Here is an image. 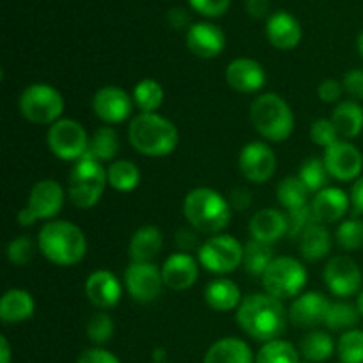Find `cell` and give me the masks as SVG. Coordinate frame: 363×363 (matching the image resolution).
I'll return each instance as SVG.
<instances>
[{
    "mask_svg": "<svg viewBox=\"0 0 363 363\" xmlns=\"http://www.w3.org/2000/svg\"><path fill=\"white\" fill-rule=\"evenodd\" d=\"M351 206H353L354 211L358 213V215H363V176L358 177L357 181H354L353 188H351Z\"/></svg>",
    "mask_w": 363,
    "mask_h": 363,
    "instance_id": "cell-52",
    "label": "cell"
},
{
    "mask_svg": "<svg viewBox=\"0 0 363 363\" xmlns=\"http://www.w3.org/2000/svg\"><path fill=\"white\" fill-rule=\"evenodd\" d=\"M255 363H300V353L291 342L282 339L266 342L255 354Z\"/></svg>",
    "mask_w": 363,
    "mask_h": 363,
    "instance_id": "cell-38",
    "label": "cell"
},
{
    "mask_svg": "<svg viewBox=\"0 0 363 363\" xmlns=\"http://www.w3.org/2000/svg\"><path fill=\"white\" fill-rule=\"evenodd\" d=\"M248 233L252 240L273 247L289 233V222L287 213H282L275 208L259 209L248 223Z\"/></svg>",
    "mask_w": 363,
    "mask_h": 363,
    "instance_id": "cell-18",
    "label": "cell"
},
{
    "mask_svg": "<svg viewBox=\"0 0 363 363\" xmlns=\"http://www.w3.org/2000/svg\"><path fill=\"white\" fill-rule=\"evenodd\" d=\"M131 96L116 85L101 87L92 98V110L105 124H121L128 121L133 110Z\"/></svg>",
    "mask_w": 363,
    "mask_h": 363,
    "instance_id": "cell-16",
    "label": "cell"
},
{
    "mask_svg": "<svg viewBox=\"0 0 363 363\" xmlns=\"http://www.w3.org/2000/svg\"><path fill=\"white\" fill-rule=\"evenodd\" d=\"M184 218L199 233L222 234L230 222V204L222 194L208 186L191 190L183 202Z\"/></svg>",
    "mask_w": 363,
    "mask_h": 363,
    "instance_id": "cell-4",
    "label": "cell"
},
{
    "mask_svg": "<svg viewBox=\"0 0 363 363\" xmlns=\"http://www.w3.org/2000/svg\"><path fill=\"white\" fill-rule=\"evenodd\" d=\"M252 195L247 188H234L229 195V204L230 208L238 209V211H245L250 206Z\"/></svg>",
    "mask_w": 363,
    "mask_h": 363,
    "instance_id": "cell-50",
    "label": "cell"
},
{
    "mask_svg": "<svg viewBox=\"0 0 363 363\" xmlns=\"http://www.w3.org/2000/svg\"><path fill=\"white\" fill-rule=\"evenodd\" d=\"M152 360H155V363H165V350L156 347V350L152 351Z\"/></svg>",
    "mask_w": 363,
    "mask_h": 363,
    "instance_id": "cell-56",
    "label": "cell"
},
{
    "mask_svg": "<svg viewBox=\"0 0 363 363\" xmlns=\"http://www.w3.org/2000/svg\"><path fill=\"white\" fill-rule=\"evenodd\" d=\"M323 162H325L326 170L332 176V179L342 181V183L357 181L363 170L362 151L347 140H339L326 147Z\"/></svg>",
    "mask_w": 363,
    "mask_h": 363,
    "instance_id": "cell-14",
    "label": "cell"
},
{
    "mask_svg": "<svg viewBox=\"0 0 363 363\" xmlns=\"http://www.w3.org/2000/svg\"><path fill=\"white\" fill-rule=\"evenodd\" d=\"M335 351V342L326 332L312 330L301 339L300 353L308 363H323Z\"/></svg>",
    "mask_w": 363,
    "mask_h": 363,
    "instance_id": "cell-32",
    "label": "cell"
},
{
    "mask_svg": "<svg viewBox=\"0 0 363 363\" xmlns=\"http://www.w3.org/2000/svg\"><path fill=\"white\" fill-rule=\"evenodd\" d=\"M0 354H2L0 363H11V346L4 335L0 337Z\"/></svg>",
    "mask_w": 363,
    "mask_h": 363,
    "instance_id": "cell-55",
    "label": "cell"
},
{
    "mask_svg": "<svg viewBox=\"0 0 363 363\" xmlns=\"http://www.w3.org/2000/svg\"><path fill=\"white\" fill-rule=\"evenodd\" d=\"M206 303L215 312L238 311L243 298L236 282L229 279H216L208 284L204 291Z\"/></svg>",
    "mask_w": 363,
    "mask_h": 363,
    "instance_id": "cell-28",
    "label": "cell"
},
{
    "mask_svg": "<svg viewBox=\"0 0 363 363\" xmlns=\"http://www.w3.org/2000/svg\"><path fill=\"white\" fill-rule=\"evenodd\" d=\"M128 138L131 147L147 158H165L179 144V133L172 121L156 112H140L133 117L128 126Z\"/></svg>",
    "mask_w": 363,
    "mask_h": 363,
    "instance_id": "cell-2",
    "label": "cell"
},
{
    "mask_svg": "<svg viewBox=\"0 0 363 363\" xmlns=\"http://www.w3.org/2000/svg\"><path fill=\"white\" fill-rule=\"evenodd\" d=\"M298 177L303 181V184L311 190V194L312 191H314V194H319L321 190L328 188L330 179H332V176H330L328 170H326L323 158L305 160V162L301 163Z\"/></svg>",
    "mask_w": 363,
    "mask_h": 363,
    "instance_id": "cell-39",
    "label": "cell"
},
{
    "mask_svg": "<svg viewBox=\"0 0 363 363\" xmlns=\"http://www.w3.org/2000/svg\"><path fill=\"white\" fill-rule=\"evenodd\" d=\"M108 184L106 169L96 160L82 158L74 163L67 177V197L78 209H91L101 199Z\"/></svg>",
    "mask_w": 363,
    "mask_h": 363,
    "instance_id": "cell-6",
    "label": "cell"
},
{
    "mask_svg": "<svg viewBox=\"0 0 363 363\" xmlns=\"http://www.w3.org/2000/svg\"><path fill=\"white\" fill-rule=\"evenodd\" d=\"M250 121L254 130L269 142L287 140L294 130L293 110L277 92H266L252 101Z\"/></svg>",
    "mask_w": 363,
    "mask_h": 363,
    "instance_id": "cell-5",
    "label": "cell"
},
{
    "mask_svg": "<svg viewBox=\"0 0 363 363\" xmlns=\"http://www.w3.org/2000/svg\"><path fill=\"white\" fill-rule=\"evenodd\" d=\"M287 222H289V233H287V238L291 241H298L303 234V230L307 229L308 223L314 222L311 211V204L303 206V208L293 209V211H287Z\"/></svg>",
    "mask_w": 363,
    "mask_h": 363,
    "instance_id": "cell-45",
    "label": "cell"
},
{
    "mask_svg": "<svg viewBox=\"0 0 363 363\" xmlns=\"http://www.w3.org/2000/svg\"><path fill=\"white\" fill-rule=\"evenodd\" d=\"M342 87L354 101H363V69L354 67L344 74Z\"/></svg>",
    "mask_w": 363,
    "mask_h": 363,
    "instance_id": "cell-47",
    "label": "cell"
},
{
    "mask_svg": "<svg viewBox=\"0 0 363 363\" xmlns=\"http://www.w3.org/2000/svg\"><path fill=\"white\" fill-rule=\"evenodd\" d=\"M204 363H255V358L245 340L238 337H225L209 347Z\"/></svg>",
    "mask_w": 363,
    "mask_h": 363,
    "instance_id": "cell-27",
    "label": "cell"
},
{
    "mask_svg": "<svg viewBox=\"0 0 363 363\" xmlns=\"http://www.w3.org/2000/svg\"><path fill=\"white\" fill-rule=\"evenodd\" d=\"M119 137L112 126H101L94 131L91 142H89L87 155L84 158L96 160V162H110L119 152Z\"/></svg>",
    "mask_w": 363,
    "mask_h": 363,
    "instance_id": "cell-31",
    "label": "cell"
},
{
    "mask_svg": "<svg viewBox=\"0 0 363 363\" xmlns=\"http://www.w3.org/2000/svg\"><path fill=\"white\" fill-rule=\"evenodd\" d=\"M124 286L128 293L138 303H152L163 293L162 268L155 262H131L124 272Z\"/></svg>",
    "mask_w": 363,
    "mask_h": 363,
    "instance_id": "cell-12",
    "label": "cell"
},
{
    "mask_svg": "<svg viewBox=\"0 0 363 363\" xmlns=\"http://www.w3.org/2000/svg\"><path fill=\"white\" fill-rule=\"evenodd\" d=\"M335 240L342 250H360L363 247V220L350 218L340 223L335 230Z\"/></svg>",
    "mask_w": 363,
    "mask_h": 363,
    "instance_id": "cell-41",
    "label": "cell"
},
{
    "mask_svg": "<svg viewBox=\"0 0 363 363\" xmlns=\"http://www.w3.org/2000/svg\"><path fill=\"white\" fill-rule=\"evenodd\" d=\"M326 287L330 293L337 298H346L360 294L363 275L357 262L347 255H335L326 262V268L323 272Z\"/></svg>",
    "mask_w": 363,
    "mask_h": 363,
    "instance_id": "cell-13",
    "label": "cell"
},
{
    "mask_svg": "<svg viewBox=\"0 0 363 363\" xmlns=\"http://www.w3.org/2000/svg\"><path fill=\"white\" fill-rule=\"evenodd\" d=\"M273 248L269 245L259 243V241L250 240L245 245V255L243 264L248 275L252 277H262L268 266L273 261Z\"/></svg>",
    "mask_w": 363,
    "mask_h": 363,
    "instance_id": "cell-37",
    "label": "cell"
},
{
    "mask_svg": "<svg viewBox=\"0 0 363 363\" xmlns=\"http://www.w3.org/2000/svg\"><path fill=\"white\" fill-rule=\"evenodd\" d=\"M113 319L106 314L105 311H99L89 319L87 323V337L92 344H96L98 347H101L103 344L108 342L113 335Z\"/></svg>",
    "mask_w": 363,
    "mask_h": 363,
    "instance_id": "cell-42",
    "label": "cell"
},
{
    "mask_svg": "<svg viewBox=\"0 0 363 363\" xmlns=\"http://www.w3.org/2000/svg\"><path fill=\"white\" fill-rule=\"evenodd\" d=\"M289 311L284 301L268 293H254L243 298L236 311V323L248 337L259 342H272L280 339L287 328Z\"/></svg>",
    "mask_w": 363,
    "mask_h": 363,
    "instance_id": "cell-1",
    "label": "cell"
},
{
    "mask_svg": "<svg viewBox=\"0 0 363 363\" xmlns=\"http://www.w3.org/2000/svg\"><path fill=\"white\" fill-rule=\"evenodd\" d=\"M77 363H121V360L116 354L110 353V351L96 346L91 347V350H85L84 353L78 357Z\"/></svg>",
    "mask_w": 363,
    "mask_h": 363,
    "instance_id": "cell-49",
    "label": "cell"
},
{
    "mask_svg": "<svg viewBox=\"0 0 363 363\" xmlns=\"http://www.w3.org/2000/svg\"><path fill=\"white\" fill-rule=\"evenodd\" d=\"M165 92L155 78H144L133 89V101L144 113H155L162 106Z\"/></svg>",
    "mask_w": 363,
    "mask_h": 363,
    "instance_id": "cell-36",
    "label": "cell"
},
{
    "mask_svg": "<svg viewBox=\"0 0 363 363\" xmlns=\"http://www.w3.org/2000/svg\"><path fill=\"white\" fill-rule=\"evenodd\" d=\"M177 245L183 248V252H190L195 247V234L188 233V230H179L176 236Z\"/></svg>",
    "mask_w": 363,
    "mask_h": 363,
    "instance_id": "cell-54",
    "label": "cell"
},
{
    "mask_svg": "<svg viewBox=\"0 0 363 363\" xmlns=\"http://www.w3.org/2000/svg\"><path fill=\"white\" fill-rule=\"evenodd\" d=\"M186 45L199 59H215L225 48V34L218 25L201 21L188 28Z\"/></svg>",
    "mask_w": 363,
    "mask_h": 363,
    "instance_id": "cell-20",
    "label": "cell"
},
{
    "mask_svg": "<svg viewBox=\"0 0 363 363\" xmlns=\"http://www.w3.org/2000/svg\"><path fill=\"white\" fill-rule=\"evenodd\" d=\"M197 13L208 18H218L230 7V0H188Z\"/></svg>",
    "mask_w": 363,
    "mask_h": 363,
    "instance_id": "cell-46",
    "label": "cell"
},
{
    "mask_svg": "<svg viewBox=\"0 0 363 363\" xmlns=\"http://www.w3.org/2000/svg\"><path fill=\"white\" fill-rule=\"evenodd\" d=\"M35 303L30 293L23 289H9L0 300V319L6 325H18L34 315Z\"/></svg>",
    "mask_w": 363,
    "mask_h": 363,
    "instance_id": "cell-25",
    "label": "cell"
},
{
    "mask_svg": "<svg viewBox=\"0 0 363 363\" xmlns=\"http://www.w3.org/2000/svg\"><path fill=\"white\" fill-rule=\"evenodd\" d=\"M340 363H363V330H350L337 342Z\"/></svg>",
    "mask_w": 363,
    "mask_h": 363,
    "instance_id": "cell-40",
    "label": "cell"
},
{
    "mask_svg": "<svg viewBox=\"0 0 363 363\" xmlns=\"http://www.w3.org/2000/svg\"><path fill=\"white\" fill-rule=\"evenodd\" d=\"M48 147L62 162H80L89 149L87 131L78 121L59 119L52 124L46 135Z\"/></svg>",
    "mask_w": 363,
    "mask_h": 363,
    "instance_id": "cell-11",
    "label": "cell"
},
{
    "mask_svg": "<svg viewBox=\"0 0 363 363\" xmlns=\"http://www.w3.org/2000/svg\"><path fill=\"white\" fill-rule=\"evenodd\" d=\"M351 206V199L344 190L337 186H328L315 194L311 202V211L314 222L328 225V223L340 222L346 216Z\"/></svg>",
    "mask_w": 363,
    "mask_h": 363,
    "instance_id": "cell-23",
    "label": "cell"
},
{
    "mask_svg": "<svg viewBox=\"0 0 363 363\" xmlns=\"http://www.w3.org/2000/svg\"><path fill=\"white\" fill-rule=\"evenodd\" d=\"M20 113L32 124L52 126L64 112V98L55 87L48 84H32L21 92Z\"/></svg>",
    "mask_w": 363,
    "mask_h": 363,
    "instance_id": "cell-8",
    "label": "cell"
},
{
    "mask_svg": "<svg viewBox=\"0 0 363 363\" xmlns=\"http://www.w3.org/2000/svg\"><path fill=\"white\" fill-rule=\"evenodd\" d=\"M330 305H332V301L326 298V294L319 293V291L300 294L289 308L291 325L301 330H312L319 325H325Z\"/></svg>",
    "mask_w": 363,
    "mask_h": 363,
    "instance_id": "cell-17",
    "label": "cell"
},
{
    "mask_svg": "<svg viewBox=\"0 0 363 363\" xmlns=\"http://www.w3.org/2000/svg\"><path fill=\"white\" fill-rule=\"evenodd\" d=\"M38 247L53 264L74 266L87 254V238L74 223L67 220H52L39 230Z\"/></svg>",
    "mask_w": 363,
    "mask_h": 363,
    "instance_id": "cell-3",
    "label": "cell"
},
{
    "mask_svg": "<svg viewBox=\"0 0 363 363\" xmlns=\"http://www.w3.org/2000/svg\"><path fill=\"white\" fill-rule=\"evenodd\" d=\"M225 80L230 89L241 94H254L266 84V71L257 60L240 57L227 66Z\"/></svg>",
    "mask_w": 363,
    "mask_h": 363,
    "instance_id": "cell-19",
    "label": "cell"
},
{
    "mask_svg": "<svg viewBox=\"0 0 363 363\" xmlns=\"http://www.w3.org/2000/svg\"><path fill=\"white\" fill-rule=\"evenodd\" d=\"M308 197H311V190L303 184V181L298 176H289L286 179H282L277 186V199H279V204L282 208H286L287 211H293V209L303 208L308 206Z\"/></svg>",
    "mask_w": 363,
    "mask_h": 363,
    "instance_id": "cell-34",
    "label": "cell"
},
{
    "mask_svg": "<svg viewBox=\"0 0 363 363\" xmlns=\"http://www.w3.org/2000/svg\"><path fill=\"white\" fill-rule=\"evenodd\" d=\"M108 184L117 191H133L140 184V170L130 160H116L106 169Z\"/></svg>",
    "mask_w": 363,
    "mask_h": 363,
    "instance_id": "cell-33",
    "label": "cell"
},
{
    "mask_svg": "<svg viewBox=\"0 0 363 363\" xmlns=\"http://www.w3.org/2000/svg\"><path fill=\"white\" fill-rule=\"evenodd\" d=\"M238 167L245 179L255 184H262L272 179L275 174V152L266 142H250L241 149Z\"/></svg>",
    "mask_w": 363,
    "mask_h": 363,
    "instance_id": "cell-15",
    "label": "cell"
},
{
    "mask_svg": "<svg viewBox=\"0 0 363 363\" xmlns=\"http://www.w3.org/2000/svg\"><path fill=\"white\" fill-rule=\"evenodd\" d=\"M342 92H344L342 84H340L339 80H335V78H326V80H323L321 84H319V89H318L319 98H321V101L325 103L339 101Z\"/></svg>",
    "mask_w": 363,
    "mask_h": 363,
    "instance_id": "cell-48",
    "label": "cell"
},
{
    "mask_svg": "<svg viewBox=\"0 0 363 363\" xmlns=\"http://www.w3.org/2000/svg\"><path fill=\"white\" fill-rule=\"evenodd\" d=\"M357 307H358V311H360V314L363 318V289L360 291V294H358V298H357Z\"/></svg>",
    "mask_w": 363,
    "mask_h": 363,
    "instance_id": "cell-57",
    "label": "cell"
},
{
    "mask_svg": "<svg viewBox=\"0 0 363 363\" xmlns=\"http://www.w3.org/2000/svg\"><path fill=\"white\" fill-rule=\"evenodd\" d=\"M169 21L174 28H183L190 21V16H188V13L184 9L176 7V9H172L169 13Z\"/></svg>",
    "mask_w": 363,
    "mask_h": 363,
    "instance_id": "cell-53",
    "label": "cell"
},
{
    "mask_svg": "<svg viewBox=\"0 0 363 363\" xmlns=\"http://www.w3.org/2000/svg\"><path fill=\"white\" fill-rule=\"evenodd\" d=\"M199 261L188 252H176L165 259L162 277L167 287L172 291H186L195 286L199 279Z\"/></svg>",
    "mask_w": 363,
    "mask_h": 363,
    "instance_id": "cell-21",
    "label": "cell"
},
{
    "mask_svg": "<svg viewBox=\"0 0 363 363\" xmlns=\"http://www.w3.org/2000/svg\"><path fill=\"white\" fill-rule=\"evenodd\" d=\"M163 248V236L158 227L144 225L131 236L130 252L131 262H152Z\"/></svg>",
    "mask_w": 363,
    "mask_h": 363,
    "instance_id": "cell-26",
    "label": "cell"
},
{
    "mask_svg": "<svg viewBox=\"0 0 363 363\" xmlns=\"http://www.w3.org/2000/svg\"><path fill=\"white\" fill-rule=\"evenodd\" d=\"M245 247L230 234H216L199 248V264L215 275H227L243 262Z\"/></svg>",
    "mask_w": 363,
    "mask_h": 363,
    "instance_id": "cell-9",
    "label": "cell"
},
{
    "mask_svg": "<svg viewBox=\"0 0 363 363\" xmlns=\"http://www.w3.org/2000/svg\"><path fill=\"white\" fill-rule=\"evenodd\" d=\"M35 254V245L32 238L20 236L7 245V259L11 264L25 266L28 261H32Z\"/></svg>",
    "mask_w": 363,
    "mask_h": 363,
    "instance_id": "cell-43",
    "label": "cell"
},
{
    "mask_svg": "<svg viewBox=\"0 0 363 363\" xmlns=\"http://www.w3.org/2000/svg\"><path fill=\"white\" fill-rule=\"evenodd\" d=\"M357 48L358 52H360V55L363 57V32H360V35H358L357 39Z\"/></svg>",
    "mask_w": 363,
    "mask_h": 363,
    "instance_id": "cell-58",
    "label": "cell"
},
{
    "mask_svg": "<svg viewBox=\"0 0 363 363\" xmlns=\"http://www.w3.org/2000/svg\"><path fill=\"white\" fill-rule=\"evenodd\" d=\"M266 38L279 50H293L301 41V25L287 11H277L266 20Z\"/></svg>",
    "mask_w": 363,
    "mask_h": 363,
    "instance_id": "cell-24",
    "label": "cell"
},
{
    "mask_svg": "<svg viewBox=\"0 0 363 363\" xmlns=\"http://www.w3.org/2000/svg\"><path fill=\"white\" fill-rule=\"evenodd\" d=\"M298 243H300L301 257L308 262L321 261L332 250V236L328 229L318 222L308 223Z\"/></svg>",
    "mask_w": 363,
    "mask_h": 363,
    "instance_id": "cell-29",
    "label": "cell"
},
{
    "mask_svg": "<svg viewBox=\"0 0 363 363\" xmlns=\"http://www.w3.org/2000/svg\"><path fill=\"white\" fill-rule=\"evenodd\" d=\"M311 138L314 144L326 149L335 144V142H339L340 135L337 131V128L333 126L332 119H318L311 126Z\"/></svg>",
    "mask_w": 363,
    "mask_h": 363,
    "instance_id": "cell-44",
    "label": "cell"
},
{
    "mask_svg": "<svg viewBox=\"0 0 363 363\" xmlns=\"http://www.w3.org/2000/svg\"><path fill=\"white\" fill-rule=\"evenodd\" d=\"M245 7H247V13L250 14L255 20H262V18H269V0H247L245 2Z\"/></svg>",
    "mask_w": 363,
    "mask_h": 363,
    "instance_id": "cell-51",
    "label": "cell"
},
{
    "mask_svg": "<svg viewBox=\"0 0 363 363\" xmlns=\"http://www.w3.org/2000/svg\"><path fill=\"white\" fill-rule=\"evenodd\" d=\"M360 319L362 314L357 305L350 303V301H335L330 305L325 326L332 332H350V330L357 328Z\"/></svg>",
    "mask_w": 363,
    "mask_h": 363,
    "instance_id": "cell-35",
    "label": "cell"
},
{
    "mask_svg": "<svg viewBox=\"0 0 363 363\" xmlns=\"http://www.w3.org/2000/svg\"><path fill=\"white\" fill-rule=\"evenodd\" d=\"M85 296L99 311L113 308L123 296V286L119 279L108 269H98L91 273L85 282Z\"/></svg>",
    "mask_w": 363,
    "mask_h": 363,
    "instance_id": "cell-22",
    "label": "cell"
},
{
    "mask_svg": "<svg viewBox=\"0 0 363 363\" xmlns=\"http://www.w3.org/2000/svg\"><path fill=\"white\" fill-rule=\"evenodd\" d=\"M64 190L55 179H41L30 188L28 202L18 213V223L21 227L34 225L38 220H52L62 211Z\"/></svg>",
    "mask_w": 363,
    "mask_h": 363,
    "instance_id": "cell-10",
    "label": "cell"
},
{
    "mask_svg": "<svg viewBox=\"0 0 363 363\" xmlns=\"http://www.w3.org/2000/svg\"><path fill=\"white\" fill-rule=\"evenodd\" d=\"M261 280L269 296L280 301L293 300L300 296L307 286V269L298 259L282 255L273 259Z\"/></svg>",
    "mask_w": 363,
    "mask_h": 363,
    "instance_id": "cell-7",
    "label": "cell"
},
{
    "mask_svg": "<svg viewBox=\"0 0 363 363\" xmlns=\"http://www.w3.org/2000/svg\"><path fill=\"white\" fill-rule=\"evenodd\" d=\"M332 123L342 138H357L363 131V108L358 101H340L332 113Z\"/></svg>",
    "mask_w": 363,
    "mask_h": 363,
    "instance_id": "cell-30",
    "label": "cell"
}]
</instances>
